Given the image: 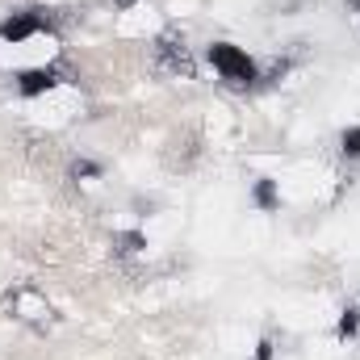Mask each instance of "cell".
Segmentation results:
<instances>
[{"label": "cell", "mask_w": 360, "mask_h": 360, "mask_svg": "<svg viewBox=\"0 0 360 360\" xmlns=\"http://www.w3.org/2000/svg\"><path fill=\"white\" fill-rule=\"evenodd\" d=\"M205 59L214 63V72L226 80V84H256L260 80V68H256V59L248 55V51H239V46H231V42H214L210 51H205Z\"/></svg>", "instance_id": "6da1fadb"}, {"label": "cell", "mask_w": 360, "mask_h": 360, "mask_svg": "<svg viewBox=\"0 0 360 360\" xmlns=\"http://www.w3.org/2000/svg\"><path fill=\"white\" fill-rule=\"evenodd\" d=\"M42 25H46L42 8H25V13H13V17L0 21V38H4V42H25V38H34Z\"/></svg>", "instance_id": "7a4b0ae2"}, {"label": "cell", "mask_w": 360, "mask_h": 360, "mask_svg": "<svg viewBox=\"0 0 360 360\" xmlns=\"http://www.w3.org/2000/svg\"><path fill=\"white\" fill-rule=\"evenodd\" d=\"M55 80H59L55 68H30V72L17 76V92L21 96H42L46 89H55Z\"/></svg>", "instance_id": "3957f363"}, {"label": "cell", "mask_w": 360, "mask_h": 360, "mask_svg": "<svg viewBox=\"0 0 360 360\" xmlns=\"http://www.w3.org/2000/svg\"><path fill=\"white\" fill-rule=\"evenodd\" d=\"M252 197H256V205H260V210H276V205H281V197H276V184H272L269 176H260V180H256Z\"/></svg>", "instance_id": "277c9868"}, {"label": "cell", "mask_w": 360, "mask_h": 360, "mask_svg": "<svg viewBox=\"0 0 360 360\" xmlns=\"http://www.w3.org/2000/svg\"><path fill=\"white\" fill-rule=\"evenodd\" d=\"M356 331H360V310H356V306H348V310L340 314L335 335H340V340H356Z\"/></svg>", "instance_id": "5b68a950"}, {"label": "cell", "mask_w": 360, "mask_h": 360, "mask_svg": "<svg viewBox=\"0 0 360 360\" xmlns=\"http://www.w3.org/2000/svg\"><path fill=\"white\" fill-rule=\"evenodd\" d=\"M340 151H344V160H360V126H348L340 134Z\"/></svg>", "instance_id": "8992f818"}, {"label": "cell", "mask_w": 360, "mask_h": 360, "mask_svg": "<svg viewBox=\"0 0 360 360\" xmlns=\"http://www.w3.org/2000/svg\"><path fill=\"white\" fill-rule=\"evenodd\" d=\"M117 243H122V248H117V252H126V256H134V252H139V248H143V243H147V239H143V231H126V235H122V239H117Z\"/></svg>", "instance_id": "52a82bcc"}, {"label": "cell", "mask_w": 360, "mask_h": 360, "mask_svg": "<svg viewBox=\"0 0 360 360\" xmlns=\"http://www.w3.org/2000/svg\"><path fill=\"white\" fill-rule=\"evenodd\" d=\"M72 176L80 180V176H101V164H92V160H80L76 168H72Z\"/></svg>", "instance_id": "ba28073f"}, {"label": "cell", "mask_w": 360, "mask_h": 360, "mask_svg": "<svg viewBox=\"0 0 360 360\" xmlns=\"http://www.w3.org/2000/svg\"><path fill=\"white\" fill-rule=\"evenodd\" d=\"M256 360H272V340H260L256 344Z\"/></svg>", "instance_id": "9c48e42d"}, {"label": "cell", "mask_w": 360, "mask_h": 360, "mask_svg": "<svg viewBox=\"0 0 360 360\" xmlns=\"http://www.w3.org/2000/svg\"><path fill=\"white\" fill-rule=\"evenodd\" d=\"M348 4H352V8H356V13H360V0H348Z\"/></svg>", "instance_id": "30bf717a"}]
</instances>
